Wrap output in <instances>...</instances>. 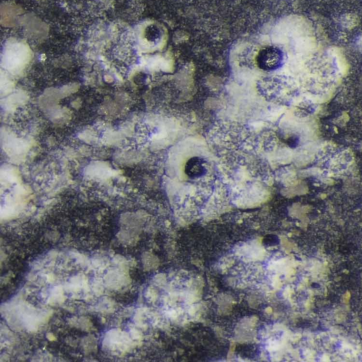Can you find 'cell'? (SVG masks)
<instances>
[{
  "label": "cell",
  "mask_w": 362,
  "mask_h": 362,
  "mask_svg": "<svg viewBox=\"0 0 362 362\" xmlns=\"http://www.w3.org/2000/svg\"><path fill=\"white\" fill-rule=\"evenodd\" d=\"M145 37H146V40L151 44H158L162 38V29L158 26L150 25L145 32Z\"/></svg>",
  "instance_id": "cell-3"
},
{
  "label": "cell",
  "mask_w": 362,
  "mask_h": 362,
  "mask_svg": "<svg viewBox=\"0 0 362 362\" xmlns=\"http://www.w3.org/2000/svg\"><path fill=\"white\" fill-rule=\"evenodd\" d=\"M284 54L278 46H268L258 51L256 62L259 69L266 72L276 71L282 66Z\"/></svg>",
  "instance_id": "cell-1"
},
{
  "label": "cell",
  "mask_w": 362,
  "mask_h": 362,
  "mask_svg": "<svg viewBox=\"0 0 362 362\" xmlns=\"http://www.w3.org/2000/svg\"><path fill=\"white\" fill-rule=\"evenodd\" d=\"M206 160L201 157H192L186 162L185 173L190 178H199L206 173Z\"/></svg>",
  "instance_id": "cell-2"
}]
</instances>
